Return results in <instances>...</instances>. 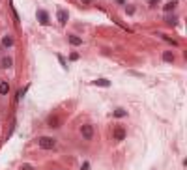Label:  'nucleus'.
<instances>
[{
  "instance_id": "18",
  "label": "nucleus",
  "mask_w": 187,
  "mask_h": 170,
  "mask_svg": "<svg viewBox=\"0 0 187 170\" xmlns=\"http://www.w3.org/2000/svg\"><path fill=\"white\" fill-rule=\"evenodd\" d=\"M82 2H84V4H90V2H92V0H82Z\"/></svg>"
},
{
  "instance_id": "3",
  "label": "nucleus",
  "mask_w": 187,
  "mask_h": 170,
  "mask_svg": "<svg viewBox=\"0 0 187 170\" xmlns=\"http://www.w3.org/2000/svg\"><path fill=\"white\" fill-rule=\"evenodd\" d=\"M81 135H82L84 140H92V138H94V127H92L90 124L81 125Z\"/></svg>"
},
{
  "instance_id": "5",
  "label": "nucleus",
  "mask_w": 187,
  "mask_h": 170,
  "mask_svg": "<svg viewBox=\"0 0 187 170\" xmlns=\"http://www.w3.org/2000/svg\"><path fill=\"white\" fill-rule=\"evenodd\" d=\"M56 17H58V21H60V24H66V22H67V11H66V9H58Z\"/></svg>"
},
{
  "instance_id": "13",
  "label": "nucleus",
  "mask_w": 187,
  "mask_h": 170,
  "mask_svg": "<svg viewBox=\"0 0 187 170\" xmlns=\"http://www.w3.org/2000/svg\"><path fill=\"white\" fill-rule=\"evenodd\" d=\"M11 64H13V60L11 58H2V67H11Z\"/></svg>"
},
{
  "instance_id": "11",
  "label": "nucleus",
  "mask_w": 187,
  "mask_h": 170,
  "mask_svg": "<svg viewBox=\"0 0 187 170\" xmlns=\"http://www.w3.org/2000/svg\"><path fill=\"white\" fill-rule=\"evenodd\" d=\"M7 92H9V84H7V82H0V94L6 95Z\"/></svg>"
},
{
  "instance_id": "17",
  "label": "nucleus",
  "mask_w": 187,
  "mask_h": 170,
  "mask_svg": "<svg viewBox=\"0 0 187 170\" xmlns=\"http://www.w3.org/2000/svg\"><path fill=\"white\" fill-rule=\"evenodd\" d=\"M116 2H118V4H125V0H116Z\"/></svg>"
},
{
  "instance_id": "7",
  "label": "nucleus",
  "mask_w": 187,
  "mask_h": 170,
  "mask_svg": "<svg viewBox=\"0 0 187 170\" xmlns=\"http://www.w3.org/2000/svg\"><path fill=\"white\" fill-rule=\"evenodd\" d=\"M49 127H60V118L58 116H51L49 118Z\"/></svg>"
},
{
  "instance_id": "6",
  "label": "nucleus",
  "mask_w": 187,
  "mask_h": 170,
  "mask_svg": "<svg viewBox=\"0 0 187 170\" xmlns=\"http://www.w3.org/2000/svg\"><path fill=\"white\" fill-rule=\"evenodd\" d=\"M67 41H69L71 45H75V47H77V45H82V39H81L79 36H69V37H67Z\"/></svg>"
},
{
  "instance_id": "12",
  "label": "nucleus",
  "mask_w": 187,
  "mask_h": 170,
  "mask_svg": "<svg viewBox=\"0 0 187 170\" xmlns=\"http://www.w3.org/2000/svg\"><path fill=\"white\" fill-rule=\"evenodd\" d=\"M2 45H4V47H11V45H13V39H11L9 36H4V39H2Z\"/></svg>"
},
{
  "instance_id": "8",
  "label": "nucleus",
  "mask_w": 187,
  "mask_h": 170,
  "mask_svg": "<svg viewBox=\"0 0 187 170\" xmlns=\"http://www.w3.org/2000/svg\"><path fill=\"white\" fill-rule=\"evenodd\" d=\"M94 84H96V86H105V88L111 86V82H109L107 79H97V80H94Z\"/></svg>"
},
{
  "instance_id": "2",
  "label": "nucleus",
  "mask_w": 187,
  "mask_h": 170,
  "mask_svg": "<svg viewBox=\"0 0 187 170\" xmlns=\"http://www.w3.org/2000/svg\"><path fill=\"white\" fill-rule=\"evenodd\" d=\"M124 138H125V127H124V125H114V127H112V140L120 142V140H124Z\"/></svg>"
},
{
  "instance_id": "14",
  "label": "nucleus",
  "mask_w": 187,
  "mask_h": 170,
  "mask_svg": "<svg viewBox=\"0 0 187 170\" xmlns=\"http://www.w3.org/2000/svg\"><path fill=\"white\" fill-rule=\"evenodd\" d=\"M176 7V2H169L167 6H165V11H170V9H174Z\"/></svg>"
},
{
  "instance_id": "15",
  "label": "nucleus",
  "mask_w": 187,
  "mask_h": 170,
  "mask_svg": "<svg viewBox=\"0 0 187 170\" xmlns=\"http://www.w3.org/2000/svg\"><path fill=\"white\" fill-rule=\"evenodd\" d=\"M21 170H34V168H32V165H22Z\"/></svg>"
},
{
  "instance_id": "1",
  "label": "nucleus",
  "mask_w": 187,
  "mask_h": 170,
  "mask_svg": "<svg viewBox=\"0 0 187 170\" xmlns=\"http://www.w3.org/2000/svg\"><path fill=\"white\" fill-rule=\"evenodd\" d=\"M37 144H39L41 150H52L56 146V138H52V137H39Z\"/></svg>"
},
{
  "instance_id": "10",
  "label": "nucleus",
  "mask_w": 187,
  "mask_h": 170,
  "mask_svg": "<svg viewBox=\"0 0 187 170\" xmlns=\"http://www.w3.org/2000/svg\"><path fill=\"white\" fill-rule=\"evenodd\" d=\"M163 60L165 62H174V54L170 51H167V52H163Z\"/></svg>"
},
{
  "instance_id": "9",
  "label": "nucleus",
  "mask_w": 187,
  "mask_h": 170,
  "mask_svg": "<svg viewBox=\"0 0 187 170\" xmlns=\"http://www.w3.org/2000/svg\"><path fill=\"white\" fill-rule=\"evenodd\" d=\"M112 116H116V118H124V116H127V110H124V109H116V110L112 112Z\"/></svg>"
},
{
  "instance_id": "16",
  "label": "nucleus",
  "mask_w": 187,
  "mask_h": 170,
  "mask_svg": "<svg viewBox=\"0 0 187 170\" xmlns=\"http://www.w3.org/2000/svg\"><path fill=\"white\" fill-rule=\"evenodd\" d=\"M90 168V165H88V163H84V165H82V170H88Z\"/></svg>"
},
{
  "instance_id": "4",
  "label": "nucleus",
  "mask_w": 187,
  "mask_h": 170,
  "mask_svg": "<svg viewBox=\"0 0 187 170\" xmlns=\"http://www.w3.org/2000/svg\"><path fill=\"white\" fill-rule=\"evenodd\" d=\"M37 21L41 22V24H49V13L47 11H43V9H37Z\"/></svg>"
}]
</instances>
